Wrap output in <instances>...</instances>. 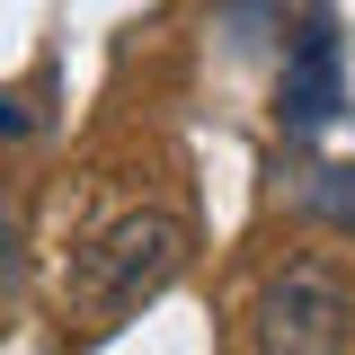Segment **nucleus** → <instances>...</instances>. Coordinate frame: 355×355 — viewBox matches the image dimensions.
Returning a JSON list of instances; mask_svg holds the SVG:
<instances>
[{"label":"nucleus","mask_w":355,"mask_h":355,"mask_svg":"<svg viewBox=\"0 0 355 355\" xmlns=\"http://www.w3.org/2000/svg\"><path fill=\"white\" fill-rule=\"evenodd\" d=\"M178 266H187V222L160 214V205H142V214H116L107 231H89L80 249H71L62 302H71V320H89V329H116V320H133L142 302L169 293Z\"/></svg>","instance_id":"nucleus-1"},{"label":"nucleus","mask_w":355,"mask_h":355,"mask_svg":"<svg viewBox=\"0 0 355 355\" xmlns=\"http://www.w3.org/2000/svg\"><path fill=\"white\" fill-rule=\"evenodd\" d=\"M258 355H347L355 347V284L329 258H293L258 284Z\"/></svg>","instance_id":"nucleus-2"},{"label":"nucleus","mask_w":355,"mask_h":355,"mask_svg":"<svg viewBox=\"0 0 355 355\" xmlns=\"http://www.w3.org/2000/svg\"><path fill=\"white\" fill-rule=\"evenodd\" d=\"M284 116H293V125L338 116V36H329V18H311V36L293 44V62H284Z\"/></svg>","instance_id":"nucleus-3"},{"label":"nucleus","mask_w":355,"mask_h":355,"mask_svg":"<svg viewBox=\"0 0 355 355\" xmlns=\"http://www.w3.org/2000/svg\"><path fill=\"white\" fill-rule=\"evenodd\" d=\"M320 178H329V187H311V205L347 222V214H355V169H320Z\"/></svg>","instance_id":"nucleus-4"},{"label":"nucleus","mask_w":355,"mask_h":355,"mask_svg":"<svg viewBox=\"0 0 355 355\" xmlns=\"http://www.w3.org/2000/svg\"><path fill=\"white\" fill-rule=\"evenodd\" d=\"M18 284V214H0V293Z\"/></svg>","instance_id":"nucleus-5"}]
</instances>
